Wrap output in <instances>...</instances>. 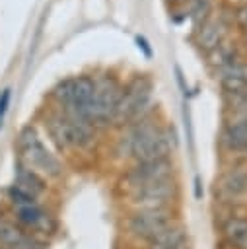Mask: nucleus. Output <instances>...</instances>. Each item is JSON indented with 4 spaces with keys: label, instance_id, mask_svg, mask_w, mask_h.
Listing matches in <instances>:
<instances>
[{
    "label": "nucleus",
    "instance_id": "nucleus-1",
    "mask_svg": "<svg viewBox=\"0 0 247 249\" xmlns=\"http://www.w3.org/2000/svg\"><path fill=\"white\" fill-rule=\"evenodd\" d=\"M173 150L175 144L169 138L167 124H159L158 119H154V115L144 121L123 126L113 146L115 158L130 161L171 158Z\"/></svg>",
    "mask_w": 247,
    "mask_h": 249
},
{
    "label": "nucleus",
    "instance_id": "nucleus-2",
    "mask_svg": "<svg viewBox=\"0 0 247 249\" xmlns=\"http://www.w3.org/2000/svg\"><path fill=\"white\" fill-rule=\"evenodd\" d=\"M43 124L47 128L51 142L60 152H72V150L86 152L97 140V128L93 124H89L82 117L66 115L56 107L45 115Z\"/></svg>",
    "mask_w": 247,
    "mask_h": 249
},
{
    "label": "nucleus",
    "instance_id": "nucleus-3",
    "mask_svg": "<svg viewBox=\"0 0 247 249\" xmlns=\"http://www.w3.org/2000/svg\"><path fill=\"white\" fill-rule=\"evenodd\" d=\"M152 91H154V82L148 74H134L126 84H123V93L117 103L111 126L123 128L126 124L152 117L154 115Z\"/></svg>",
    "mask_w": 247,
    "mask_h": 249
},
{
    "label": "nucleus",
    "instance_id": "nucleus-4",
    "mask_svg": "<svg viewBox=\"0 0 247 249\" xmlns=\"http://www.w3.org/2000/svg\"><path fill=\"white\" fill-rule=\"evenodd\" d=\"M16 148H18V160L25 165H29L31 169L39 171L45 179H58L64 175V163L62 160L51 150L47 148V144L43 142L39 130L33 124H25L16 140Z\"/></svg>",
    "mask_w": 247,
    "mask_h": 249
},
{
    "label": "nucleus",
    "instance_id": "nucleus-5",
    "mask_svg": "<svg viewBox=\"0 0 247 249\" xmlns=\"http://www.w3.org/2000/svg\"><path fill=\"white\" fill-rule=\"evenodd\" d=\"M177 220V208H132L123 220V230L130 241L146 245Z\"/></svg>",
    "mask_w": 247,
    "mask_h": 249
},
{
    "label": "nucleus",
    "instance_id": "nucleus-6",
    "mask_svg": "<svg viewBox=\"0 0 247 249\" xmlns=\"http://www.w3.org/2000/svg\"><path fill=\"white\" fill-rule=\"evenodd\" d=\"M93 80H95V91H93L88 119L95 128H109L117 103L123 93V84L111 72L93 76Z\"/></svg>",
    "mask_w": 247,
    "mask_h": 249
},
{
    "label": "nucleus",
    "instance_id": "nucleus-7",
    "mask_svg": "<svg viewBox=\"0 0 247 249\" xmlns=\"http://www.w3.org/2000/svg\"><path fill=\"white\" fill-rule=\"evenodd\" d=\"M181 196L177 175L142 185L124 195L128 210L132 208H175Z\"/></svg>",
    "mask_w": 247,
    "mask_h": 249
},
{
    "label": "nucleus",
    "instance_id": "nucleus-8",
    "mask_svg": "<svg viewBox=\"0 0 247 249\" xmlns=\"http://www.w3.org/2000/svg\"><path fill=\"white\" fill-rule=\"evenodd\" d=\"M177 175V165L173 161V158H163V160H148V161H132L121 175L119 179V187L126 193L159 181V179H167Z\"/></svg>",
    "mask_w": 247,
    "mask_h": 249
},
{
    "label": "nucleus",
    "instance_id": "nucleus-9",
    "mask_svg": "<svg viewBox=\"0 0 247 249\" xmlns=\"http://www.w3.org/2000/svg\"><path fill=\"white\" fill-rule=\"evenodd\" d=\"M12 218L29 233L47 239L49 235H53L56 231V218L53 216L51 210H47L41 202H33V204H25V206H18L12 208Z\"/></svg>",
    "mask_w": 247,
    "mask_h": 249
},
{
    "label": "nucleus",
    "instance_id": "nucleus-10",
    "mask_svg": "<svg viewBox=\"0 0 247 249\" xmlns=\"http://www.w3.org/2000/svg\"><path fill=\"white\" fill-rule=\"evenodd\" d=\"M0 249H47V241L25 231L14 218L0 214Z\"/></svg>",
    "mask_w": 247,
    "mask_h": 249
},
{
    "label": "nucleus",
    "instance_id": "nucleus-11",
    "mask_svg": "<svg viewBox=\"0 0 247 249\" xmlns=\"http://www.w3.org/2000/svg\"><path fill=\"white\" fill-rule=\"evenodd\" d=\"M216 193L226 200H239L247 195V163H233L216 181Z\"/></svg>",
    "mask_w": 247,
    "mask_h": 249
},
{
    "label": "nucleus",
    "instance_id": "nucleus-12",
    "mask_svg": "<svg viewBox=\"0 0 247 249\" xmlns=\"http://www.w3.org/2000/svg\"><path fill=\"white\" fill-rule=\"evenodd\" d=\"M220 144L226 152L247 156V115L233 117L228 121L220 134Z\"/></svg>",
    "mask_w": 247,
    "mask_h": 249
},
{
    "label": "nucleus",
    "instance_id": "nucleus-13",
    "mask_svg": "<svg viewBox=\"0 0 247 249\" xmlns=\"http://www.w3.org/2000/svg\"><path fill=\"white\" fill-rule=\"evenodd\" d=\"M148 249H189V231L181 220L173 222L165 230H161L156 237H152L146 245Z\"/></svg>",
    "mask_w": 247,
    "mask_h": 249
},
{
    "label": "nucleus",
    "instance_id": "nucleus-14",
    "mask_svg": "<svg viewBox=\"0 0 247 249\" xmlns=\"http://www.w3.org/2000/svg\"><path fill=\"white\" fill-rule=\"evenodd\" d=\"M220 233L228 249H247V216L229 214L222 222Z\"/></svg>",
    "mask_w": 247,
    "mask_h": 249
},
{
    "label": "nucleus",
    "instance_id": "nucleus-15",
    "mask_svg": "<svg viewBox=\"0 0 247 249\" xmlns=\"http://www.w3.org/2000/svg\"><path fill=\"white\" fill-rule=\"evenodd\" d=\"M14 183H16L18 187L25 189L27 193H31L35 198H41V196L49 191L47 179H45L39 171H35V169H31L29 165L21 163L19 160H18L16 165H14Z\"/></svg>",
    "mask_w": 247,
    "mask_h": 249
},
{
    "label": "nucleus",
    "instance_id": "nucleus-16",
    "mask_svg": "<svg viewBox=\"0 0 247 249\" xmlns=\"http://www.w3.org/2000/svg\"><path fill=\"white\" fill-rule=\"evenodd\" d=\"M222 35H224V23L220 19H204L200 29H196V43L200 49L210 53L222 43Z\"/></svg>",
    "mask_w": 247,
    "mask_h": 249
},
{
    "label": "nucleus",
    "instance_id": "nucleus-17",
    "mask_svg": "<svg viewBox=\"0 0 247 249\" xmlns=\"http://www.w3.org/2000/svg\"><path fill=\"white\" fill-rule=\"evenodd\" d=\"M4 195H6V200L10 202V206H12V208H18V206H25V204L39 202V198H35L31 193H27L25 189L18 187L16 183L8 185V187H6V191H4Z\"/></svg>",
    "mask_w": 247,
    "mask_h": 249
},
{
    "label": "nucleus",
    "instance_id": "nucleus-18",
    "mask_svg": "<svg viewBox=\"0 0 247 249\" xmlns=\"http://www.w3.org/2000/svg\"><path fill=\"white\" fill-rule=\"evenodd\" d=\"M183 123H185V132H187V140H189V148L191 152L194 150V132H193V123H191V109L185 103L183 105Z\"/></svg>",
    "mask_w": 247,
    "mask_h": 249
},
{
    "label": "nucleus",
    "instance_id": "nucleus-19",
    "mask_svg": "<svg viewBox=\"0 0 247 249\" xmlns=\"http://www.w3.org/2000/svg\"><path fill=\"white\" fill-rule=\"evenodd\" d=\"M10 101H12V88H4L0 91V130H2V124H4L6 111L10 107Z\"/></svg>",
    "mask_w": 247,
    "mask_h": 249
},
{
    "label": "nucleus",
    "instance_id": "nucleus-20",
    "mask_svg": "<svg viewBox=\"0 0 247 249\" xmlns=\"http://www.w3.org/2000/svg\"><path fill=\"white\" fill-rule=\"evenodd\" d=\"M134 43H136V47L144 53L146 58H152V56H154V51H152V47H150V43H148V39H146L144 35H136V37H134Z\"/></svg>",
    "mask_w": 247,
    "mask_h": 249
},
{
    "label": "nucleus",
    "instance_id": "nucleus-21",
    "mask_svg": "<svg viewBox=\"0 0 247 249\" xmlns=\"http://www.w3.org/2000/svg\"><path fill=\"white\" fill-rule=\"evenodd\" d=\"M175 78H177V84H179L183 95L187 97V95H189V88H187V84H185V76H183V70H181L179 64H175Z\"/></svg>",
    "mask_w": 247,
    "mask_h": 249
},
{
    "label": "nucleus",
    "instance_id": "nucleus-22",
    "mask_svg": "<svg viewBox=\"0 0 247 249\" xmlns=\"http://www.w3.org/2000/svg\"><path fill=\"white\" fill-rule=\"evenodd\" d=\"M193 193H194V198H196V200H200V198H202V195H204L200 175H194V179H193Z\"/></svg>",
    "mask_w": 247,
    "mask_h": 249
},
{
    "label": "nucleus",
    "instance_id": "nucleus-23",
    "mask_svg": "<svg viewBox=\"0 0 247 249\" xmlns=\"http://www.w3.org/2000/svg\"><path fill=\"white\" fill-rule=\"evenodd\" d=\"M235 19H237V23H239L241 27H245V29H247V6H243V8H239V10H237Z\"/></svg>",
    "mask_w": 247,
    "mask_h": 249
},
{
    "label": "nucleus",
    "instance_id": "nucleus-24",
    "mask_svg": "<svg viewBox=\"0 0 247 249\" xmlns=\"http://www.w3.org/2000/svg\"><path fill=\"white\" fill-rule=\"evenodd\" d=\"M140 249H148V247H140Z\"/></svg>",
    "mask_w": 247,
    "mask_h": 249
}]
</instances>
